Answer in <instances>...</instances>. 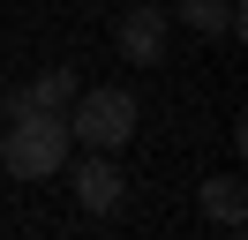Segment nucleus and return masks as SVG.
<instances>
[{
    "label": "nucleus",
    "mask_w": 248,
    "mask_h": 240,
    "mask_svg": "<svg viewBox=\"0 0 248 240\" xmlns=\"http://www.w3.org/2000/svg\"><path fill=\"white\" fill-rule=\"evenodd\" d=\"M23 105H31V113H68V105H76V75H68V68H46L31 90H8V113H23Z\"/></svg>",
    "instance_id": "nucleus-5"
},
{
    "label": "nucleus",
    "mask_w": 248,
    "mask_h": 240,
    "mask_svg": "<svg viewBox=\"0 0 248 240\" xmlns=\"http://www.w3.org/2000/svg\"><path fill=\"white\" fill-rule=\"evenodd\" d=\"M68 135H83L91 150H121L128 135H136V98H128V90H76Z\"/></svg>",
    "instance_id": "nucleus-2"
},
{
    "label": "nucleus",
    "mask_w": 248,
    "mask_h": 240,
    "mask_svg": "<svg viewBox=\"0 0 248 240\" xmlns=\"http://www.w3.org/2000/svg\"><path fill=\"white\" fill-rule=\"evenodd\" d=\"M121 53L136 60V68H151V60L166 53V15L158 8H128L121 15Z\"/></svg>",
    "instance_id": "nucleus-4"
},
{
    "label": "nucleus",
    "mask_w": 248,
    "mask_h": 240,
    "mask_svg": "<svg viewBox=\"0 0 248 240\" xmlns=\"http://www.w3.org/2000/svg\"><path fill=\"white\" fill-rule=\"evenodd\" d=\"M121 165H113V150H98V158H83V173H76V203L91 210V218H106L113 203H121Z\"/></svg>",
    "instance_id": "nucleus-3"
},
{
    "label": "nucleus",
    "mask_w": 248,
    "mask_h": 240,
    "mask_svg": "<svg viewBox=\"0 0 248 240\" xmlns=\"http://www.w3.org/2000/svg\"><path fill=\"white\" fill-rule=\"evenodd\" d=\"M68 113H8V128H0V165L16 180H46V173H61L68 165Z\"/></svg>",
    "instance_id": "nucleus-1"
},
{
    "label": "nucleus",
    "mask_w": 248,
    "mask_h": 240,
    "mask_svg": "<svg viewBox=\"0 0 248 240\" xmlns=\"http://www.w3.org/2000/svg\"><path fill=\"white\" fill-rule=\"evenodd\" d=\"M181 15L203 38H233V30H241V0H181Z\"/></svg>",
    "instance_id": "nucleus-6"
},
{
    "label": "nucleus",
    "mask_w": 248,
    "mask_h": 240,
    "mask_svg": "<svg viewBox=\"0 0 248 240\" xmlns=\"http://www.w3.org/2000/svg\"><path fill=\"white\" fill-rule=\"evenodd\" d=\"M203 210H211V225H226V233H241V180H233V173L203 180Z\"/></svg>",
    "instance_id": "nucleus-7"
}]
</instances>
